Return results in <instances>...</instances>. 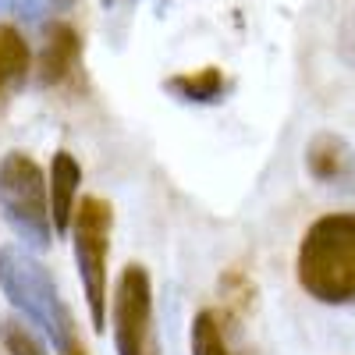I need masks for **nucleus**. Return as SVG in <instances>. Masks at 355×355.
I'll list each match as a JSON object with an SVG mask.
<instances>
[{"label": "nucleus", "mask_w": 355, "mask_h": 355, "mask_svg": "<svg viewBox=\"0 0 355 355\" xmlns=\"http://www.w3.org/2000/svg\"><path fill=\"white\" fill-rule=\"evenodd\" d=\"M299 284L323 306L355 302V214H323L302 234Z\"/></svg>", "instance_id": "f257e3e1"}, {"label": "nucleus", "mask_w": 355, "mask_h": 355, "mask_svg": "<svg viewBox=\"0 0 355 355\" xmlns=\"http://www.w3.org/2000/svg\"><path fill=\"white\" fill-rule=\"evenodd\" d=\"M0 291L33 327H40L53 341L57 352L75 348L71 309L61 299V288H57L50 266L40 263L28 249H18V245L0 249Z\"/></svg>", "instance_id": "f03ea898"}, {"label": "nucleus", "mask_w": 355, "mask_h": 355, "mask_svg": "<svg viewBox=\"0 0 355 355\" xmlns=\"http://www.w3.org/2000/svg\"><path fill=\"white\" fill-rule=\"evenodd\" d=\"M0 217L28 249L46 252L53 245L46 178L40 164L21 150L0 157Z\"/></svg>", "instance_id": "7ed1b4c3"}, {"label": "nucleus", "mask_w": 355, "mask_h": 355, "mask_svg": "<svg viewBox=\"0 0 355 355\" xmlns=\"http://www.w3.org/2000/svg\"><path fill=\"white\" fill-rule=\"evenodd\" d=\"M110 227L114 210L100 196H85L75 202L71 214V242H75V266L85 291V306L93 316V331H103L107 323V252H110Z\"/></svg>", "instance_id": "20e7f679"}, {"label": "nucleus", "mask_w": 355, "mask_h": 355, "mask_svg": "<svg viewBox=\"0 0 355 355\" xmlns=\"http://www.w3.org/2000/svg\"><path fill=\"white\" fill-rule=\"evenodd\" d=\"M114 348L117 355H160L157 323H153V281L150 270L128 263L114 288Z\"/></svg>", "instance_id": "39448f33"}, {"label": "nucleus", "mask_w": 355, "mask_h": 355, "mask_svg": "<svg viewBox=\"0 0 355 355\" xmlns=\"http://www.w3.org/2000/svg\"><path fill=\"white\" fill-rule=\"evenodd\" d=\"M306 171L316 182L355 199V146L341 135L320 132L306 146Z\"/></svg>", "instance_id": "423d86ee"}, {"label": "nucleus", "mask_w": 355, "mask_h": 355, "mask_svg": "<svg viewBox=\"0 0 355 355\" xmlns=\"http://www.w3.org/2000/svg\"><path fill=\"white\" fill-rule=\"evenodd\" d=\"M82 64V36L68 21H57L46 28V40L40 50L36 82L40 85H64Z\"/></svg>", "instance_id": "0eeeda50"}, {"label": "nucleus", "mask_w": 355, "mask_h": 355, "mask_svg": "<svg viewBox=\"0 0 355 355\" xmlns=\"http://www.w3.org/2000/svg\"><path fill=\"white\" fill-rule=\"evenodd\" d=\"M78 182H82V167L68 150H57L50 160V224L57 234H64L71 227V214H75V196H78Z\"/></svg>", "instance_id": "6e6552de"}, {"label": "nucleus", "mask_w": 355, "mask_h": 355, "mask_svg": "<svg viewBox=\"0 0 355 355\" xmlns=\"http://www.w3.org/2000/svg\"><path fill=\"white\" fill-rule=\"evenodd\" d=\"M28 71H33V53H28L25 36L15 25L0 21V96H8L11 89L25 85Z\"/></svg>", "instance_id": "1a4fd4ad"}, {"label": "nucleus", "mask_w": 355, "mask_h": 355, "mask_svg": "<svg viewBox=\"0 0 355 355\" xmlns=\"http://www.w3.org/2000/svg\"><path fill=\"white\" fill-rule=\"evenodd\" d=\"M167 93H174L178 100L185 103H217L227 89V78L220 68H199V71H185V75H174L164 82Z\"/></svg>", "instance_id": "9d476101"}, {"label": "nucleus", "mask_w": 355, "mask_h": 355, "mask_svg": "<svg viewBox=\"0 0 355 355\" xmlns=\"http://www.w3.org/2000/svg\"><path fill=\"white\" fill-rule=\"evenodd\" d=\"M0 341H4L8 355H50L43 338L28 327L25 320H18V316H4V320H0Z\"/></svg>", "instance_id": "9b49d317"}, {"label": "nucleus", "mask_w": 355, "mask_h": 355, "mask_svg": "<svg viewBox=\"0 0 355 355\" xmlns=\"http://www.w3.org/2000/svg\"><path fill=\"white\" fill-rule=\"evenodd\" d=\"M53 11V0H0V15H11L21 21H43Z\"/></svg>", "instance_id": "f8f14e48"}, {"label": "nucleus", "mask_w": 355, "mask_h": 355, "mask_svg": "<svg viewBox=\"0 0 355 355\" xmlns=\"http://www.w3.org/2000/svg\"><path fill=\"white\" fill-rule=\"evenodd\" d=\"M220 288L227 291V299H231V302H239V306H249V302L256 299V288H252V284H249V277H245V274H239V270L224 274Z\"/></svg>", "instance_id": "ddd939ff"}, {"label": "nucleus", "mask_w": 355, "mask_h": 355, "mask_svg": "<svg viewBox=\"0 0 355 355\" xmlns=\"http://www.w3.org/2000/svg\"><path fill=\"white\" fill-rule=\"evenodd\" d=\"M71 4H75V0H53V8H57V11H64V8H71Z\"/></svg>", "instance_id": "4468645a"}, {"label": "nucleus", "mask_w": 355, "mask_h": 355, "mask_svg": "<svg viewBox=\"0 0 355 355\" xmlns=\"http://www.w3.org/2000/svg\"><path fill=\"white\" fill-rule=\"evenodd\" d=\"M68 355H82V352H75V348H71V352H68Z\"/></svg>", "instance_id": "2eb2a0df"}]
</instances>
